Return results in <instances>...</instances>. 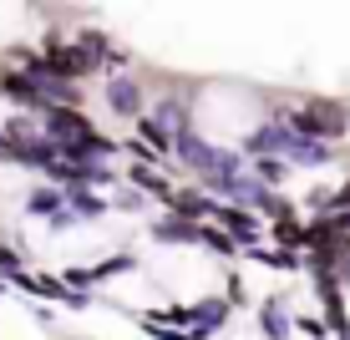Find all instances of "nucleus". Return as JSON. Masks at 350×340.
Wrapping results in <instances>:
<instances>
[{"label": "nucleus", "mask_w": 350, "mask_h": 340, "mask_svg": "<svg viewBox=\"0 0 350 340\" xmlns=\"http://www.w3.org/2000/svg\"><path fill=\"white\" fill-rule=\"evenodd\" d=\"M305 122H310V127H320V132H340V122H345V117L335 112V107L315 102V112H305Z\"/></svg>", "instance_id": "nucleus-1"}]
</instances>
